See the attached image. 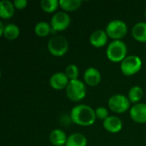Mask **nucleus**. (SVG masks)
I'll list each match as a JSON object with an SVG mask.
<instances>
[{
    "label": "nucleus",
    "mask_w": 146,
    "mask_h": 146,
    "mask_svg": "<svg viewBox=\"0 0 146 146\" xmlns=\"http://www.w3.org/2000/svg\"><path fill=\"white\" fill-rule=\"evenodd\" d=\"M70 118L73 123L81 126L89 127L94 124L96 121L95 110L86 104L75 105L70 112Z\"/></svg>",
    "instance_id": "nucleus-1"
},
{
    "label": "nucleus",
    "mask_w": 146,
    "mask_h": 146,
    "mask_svg": "<svg viewBox=\"0 0 146 146\" xmlns=\"http://www.w3.org/2000/svg\"><path fill=\"white\" fill-rule=\"evenodd\" d=\"M127 53V47L121 40H114L110 43L106 50V56L108 59L113 62H121Z\"/></svg>",
    "instance_id": "nucleus-2"
},
{
    "label": "nucleus",
    "mask_w": 146,
    "mask_h": 146,
    "mask_svg": "<svg viewBox=\"0 0 146 146\" xmlns=\"http://www.w3.org/2000/svg\"><path fill=\"white\" fill-rule=\"evenodd\" d=\"M65 90L68 98L73 102H80L84 99L86 95V87L85 84L78 79L69 80Z\"/></svg>",
    "instance_id": "nucleus-3"
},
{
    "label": "nucleus",
    "mask_w": 146,
    "mask_h": 146,
    "mask_svg": "<svg viewBox=\"0 0 146 146\" xmlns=\"http://www.w3.org/2000/svg\"><path fill=\"white\" fill-rule=\"evenodd\" d=\"M48 50L54 56H62L68 50V42L65 37L55 35L48 42Z\"/></svg>",
    "instance_id": "nucleus-4"
},
{
    "label": "nucleus",
    "mask_w": 146,
    "mask_h": 146,
    "mask_svg": "<svg viewBox=\"0 0 146 146\" xmlns=\"http://www.w3.org/2000/svg\"><path fill=\"white\" fill-rule=\"evenodd\" d=\"M105 32L114 40H121L127 33V26L121 20H113L106 27Z\"/></svg>",
    "instance_id": "nucleus-5"
},
{
    "label": "nucleus",
    "mask_w": 146,
    "mask_h": 146,
    "mask_svg": "<svg viewBox=\"0 0 146 146\" xmlns=\"http://www.w3.org/2000/svg\"><path fill=\"white\" fill-rule=\"evenodd\" d=\"M142 68V60L139 56L135 55H131L127 56L121 62V70L127 75L131 76L134 75L140 71Z\"/></svg>",
    "instance_id": "nucleus-6"
},
{
    "label": "nucleus",
    "mask_w": 146,
    "mask_h": 146,
    "mask_svg": "<svg viewBox=\"0 0 146 146\" xmlns=\"http://www.w3.org/2000/svg\"><path fill=\"white\" fill-rule=\"evenodd\" d=\"M110 110L117 114H122L130 108V100L128 97L122 94H115L111 96L108 103Z\"/></svg>",
    "instance_id": "nucleus-7"
},
{
    "label": "nucleus",
    "mask_w": 146,
    "mask_h": 146,
    "mask_svg": "<svg viewBox=\"0 0 146 146\" xmlns=\"http://www.w3.org/2000/svg\"><path fill=\"white\" fill-rule=\"evenodd\" d=\"M70 21H71V19L68 14H67L64 11L57 12L54 14L51 17V20H50L51 29L55 32L64 31L68 27Z\"/></svg>",
    "instance_id": "nucleus-8"
},
{
    "label": "nucleus",
    "mask_w": 146,
    "mask_h": 146,
    "mask_svg": "<svg viewBox=\"0 0 146 146\" xmlns=\"http://www.w3.org/2000/svg\"><path fill=\"white\" fill-rule=\"evenodd\" d=\"M130 116L137 123H146V104H135L130 110Z\"/></svg>",
    "instance_id": "nucleus-9"
},
{
    "label": "nucleus",
    "mask_w": 146,
    "mask_h": 146,
    "mask_svg": "<svg viewBox=\"0 0 146 146\" xmlns=\"http://www.w3.org/2000/svg\"><path fill=\"white\" fill-rule=\"evenodd\" d=\"M69 83V79L66 75L65 73L62 72H57L51 75L50 78V86L57 91L66 89Z\"/></svg>",
    "instance_id": "nucleus-10"
},
{
    "label": "nucleus",
    "mask_w": 146,
    "mask_h": 146,
    "mask_svg": "<svg viewBox=\"0 0 146 146\" xmlns=\"http://www.w3.org/2000/svg\"><path fill=\"white\" fill-rule=\"evenodd\" d=\"M109 36L107 33L104 30L98 29L92 33L89 38L90 44L95 48H101L104 46L108 42Z\"/></svg>",
    "instance_id": "nucleus-11"
},
{
    "label": "nucleus",
    "mask_w": 146,
    "mask_h": 146,
    "mask_svg": "<svg viewBox=\"0 0 146 146\" xmlns=\"http://www.w3.org/2000/svg\"><path fill=\"white\" fill-rule=\"evenodd\" d=\"M103 126L107 132L111 133H117L121 131L123 124L119 117L111 115L104 121Z\"/></svg>",
    "instance_id": "nucleus-12"
},
{
    "label": "nucleus",
    "mask_w": 146,
    "mask_h": 146,
    "mask_svg": "<svg viewBox=\"0 0 146 146\" xmlns=\"http://www.w3.org/2000/svg\"><path fill=\"white\" fill-rule=\"evenodd\" d=\"M84 80L88 86H96L101 81V74L96 68L90 67L84 73Z\"/></svg>",
    "instance_id": "nucleus-13"
},
{
    "label": "nucleus",
    "mask_w": 146,
    "mask_h": 146,
    "mask_svg": "<svg viewBox=\"0 0 146 146\" xmlns=\"http://www.w3.org/2000/svg\"><path fill=\"white\" fill-rule=\"evenodd\" d=\"M68 137L66 133L61 129H54L50 133V141L55 146L66 145Z\"/></svg>",
    "instance_id": "nucleus-14"
},
{
    "label": "nucleus",
    "mask_w": 146,
    "mask_h": 146,
    "mask_svg": "<svg viewBox=\"0 0 146 146\" xmlns=\"http://www.w3.org/2000/svg\"><path fill=\"white\" fill-rule=\"evenodd\" d=\"M132 34L135 40L146 43V22L140 21L136 23L132 29Z\"/></svg>",
    "instance_id": "nucleus-15"
},
{
    "label": "nucleus",
    "mask_w": 146,
    "mask_h": 146,
    "mask_svg": "<svg viewBox=\"0 0 146 146\" xmlns=\"http://www.w3.org/2000/svg\"><path fill=\"white\" fill-rule=\"evenodd\" d=\"M14 3L9 0H3L0 2V17L2 19H9L15 14Z\"/></svg>",
    "instance_id": "nucleus-16"
},
{
    "label": "nucleus",
    "mask_w": 146,
    "mask_h": 146,
    "mask_svg": "<svg viewBox=\"0 0 146 146\" xmlns=\"http://www.w3.org/2000/svg\"><path fill=\"white\" fill-rule=\"evenodd\" d=\"M87 139L85 135L80 133H75L68 137L66 146H86Z\"/></svg>",
    "instance_id": "nucleus-17"
},
{
    "label": "nucleus",
    "mask_w": 146,
    "mask_h": 146,
    "mask_svg": "<svg viewBox=\"0 0 146 146\" xmlns=\"http://www.w3.org/2000/svg\"><path fill=\"white\" fill-rule=\"evenodd\" d=\"M144 95H145V92H144L143 88L139 86H133L128 92V98L130 102L132 103L139 104V102L143 98Z\"/></svg>",
    "instance_id": "nucleus-18"
},
{
    "label": "nucleus",
    "mask_w": 146,
    "mask_h": 146,
    "mask_svg": "<svg viewBox=\"0 0 146 146\" xmlns=\"http://www.w3.org/2000/svg\"><path fill=\"white\" fill-rule=\"evenodd\" d=\"M20 35V28L15 24H8L5 26L3 37L9 40H14Z\"/></svg>",
    "instance_id": "nucleus-19"
},
{
    "label": "nucleus",
    "mask_w": 146,
    "mask_h": 146,
    "mask_svg": "<svg viewBox=\"0 0 146 146\" xmlns=\"http://www.w3.org/2000/svg\"><path fill=\"white\" fill-rule=\"evenodd\" d=\"M80 0H59V6L65 11H74L81 6Z\"/></svg>",
    "instance_id": "nucleus-20"
},
{
    "label": "nucleus",
    "mask_w": 146,
    "mask_h": 146,
    "mask_svg": "<svg viewBox=\"0 0 146 146\" xmlns=\"http://www.w3.org/2000/svg\"><path fill=\"white\" fill-rule=\"evenodd\" d=\"M34 32L38 37H46L51 32V26L46 21H39L36 24Z\"/></svg>",
    "instance_id": "nucleus-21"
},
{
    "label": "nucleus",
    "mask_w": 146,
    "mask_h": 146,
    "mask_svg": "<svg viewBox=\"0 0 146 146\" xmlns=\"http://www.w3.org/2000/svg\"><path fill=\"white\" fill-rule=\"evenodd\" d=\"M41 9L47 13H53L59 6V1L57 0H42L40 2Z\"/></svg>",
    "instance_id": "nucleus-22"
},
{
    "label": "nucleus",
    "mask_w": 146,
    "mask_h": 146,
    "mask_svg": "<svg viewBox=\"0 0 146 146\" xmlns=\"http://www.w3.org/2000/svg\"><path fill=\"white\" fill-rule=\"evenodd\" d=\"M65 74L68 76V78L69 79V80H77L78 76H79V68L76 65L70 64L66 68Z\"/></svg>",
    "instance_id": "nucleus-23"
},
{
    "label": "nucleus",
    "mask_w": 146,
    "mask_h": 146,
    "mask_svg": "<svg viewBox=\"0 0 146 146\" xmlns=\"http://www.w3.org/2000/svg\"><path fill=\"white\" fill-rule=\"evenodd\" d=\"M95 113H96V117L98 119H99V120H102V121H104L109 117L108 110L105 107H103V106L97 108L96 110H95Z\"/></svg>",
    "instance_id": "nucleus-24"
},
{
    "label": "nucleus",
    "mask_w": 146,
    "mask_h": 146,
    "mask_svg": "<svg viewBox=\"0 0 146 146\" xmlns=\"http://www.w3.org/2000/svg\"><path fill=\"white\" fill-rule=\"evenodd\" d=\"M14 6L15 9H23L26 8L27 4V0H15L14 1Z\"/></svg>",
    "instance_id": "nucleus-25"
},
{
    "label": "nucleus",
    "mask_w": 146,
    "mask_h": 146,
    "mask_svg": "<svg viewBox=\"0 0 146 146\" xmlns=\"http://www.w3.org/2000/svg\"><path fill=\"white\" fill-rule=\"evenodd\" d=\"M4 29H5V26L2 21H0V36H3Z\"/></svg>",
    "instance_id": "nucleus-26"
},
{
    "label": "nucleus",
    "mask_w": 146,
    "mask_h": 146,
    "mask_svg": "<svg viewBox=\"0 0 146 146\" xmlns=\"http://www.w3.org/2000/svg\"><path fill=\"white\" fill-rule=\"evenodd\" d=\"M145 18H146V10H145Z\"/></svg>",
    "instance_id": "nucleus-27"
},
{
    "label": "nucleus",
    "mask_w": 146,
    "mask_h": 146,
    "mask_svg": "<svg viewBox=\"0 0 146 146\" xmlns=\"http://www.w3.org/2000/svg\"><path fill=\"white\" fill-rule=\"evenodd\" d=\"M63 146H66V145H63Z\"/></svg>",
    "instance_id": "nucleus-28"
}]
</instances>
